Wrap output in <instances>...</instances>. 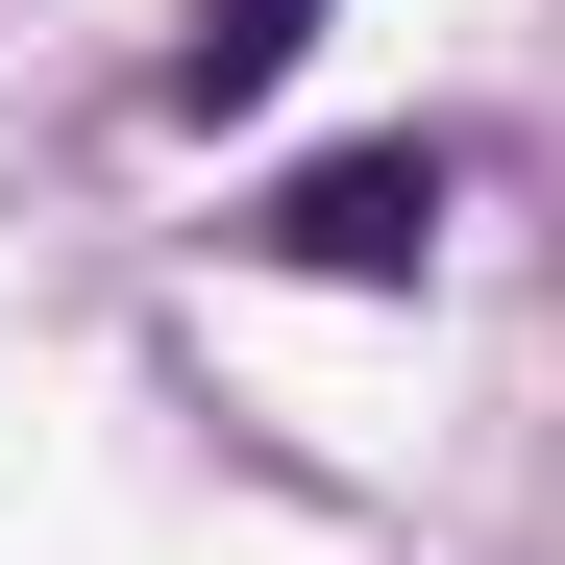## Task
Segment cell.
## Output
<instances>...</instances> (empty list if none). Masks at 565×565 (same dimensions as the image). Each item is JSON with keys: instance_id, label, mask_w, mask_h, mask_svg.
<instances>
[{"instance_id": "cell-1", "label": "cell", "mask_w": 565, "mask_h": 565, "mask_svg": "<svg viewBox=\"0 0 565 565\" xmlns=\"http://www.w3.org/2000/svg\"><path fill=\"white\" fill-rule=\"evenodd\" d=\"M270 270H344V296L443 270V148H320L296 198H270Z\"/></svg>"}, {"instance_id": "cell-2", "label": "cell", "mask_w": 565, "mask_h": 565, "mask_svg": "<svg viewBox=\"0 0 565 565\" xmlns=\"http://www.w3.org/2000/svg\"><path fill=\"white\" fill-rule=\"evenodd\" d=\"M296 50H320V0H198V25H172V99L222 124V99H270Z\"/></svg>"}]
</instances>
